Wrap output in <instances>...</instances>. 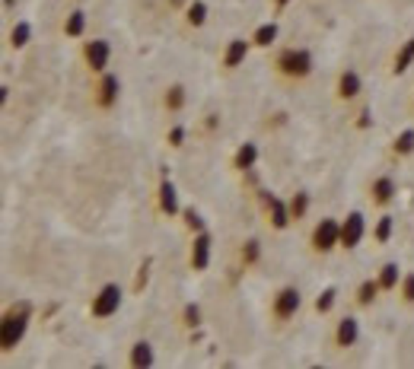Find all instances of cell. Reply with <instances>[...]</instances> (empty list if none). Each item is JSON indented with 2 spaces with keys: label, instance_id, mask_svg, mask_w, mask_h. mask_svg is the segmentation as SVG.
<instances>
[{
  "label": "cell",
  "instance_id": "6da1fadb",
  "mask_svg": "<svg viewBox=\"0 0 414 369\" xmlns=\"http://www.w3.org/2000/svg\"><path fill=\"white\" fill-rule=\"evenodd\" d=\"M312 71H316V58H312L309 48L281 45V48H274V54H271V73L287 86L306 83V80L312 77Z\"/></svg>",
  "mask_w": 414,
  "mask_h": 369
},
{
  "label": "cell",
  "instance_id": "7a4b0ae2",
  "mask_svg": "<svg viewBox=\"0 0 414 369\" xmlns=\"http://www.w3.org/2000/svg\"><path fill=\"white\" fill-rule=\"evenodd\" d=\"M303 312V290L296 284H281L274 293H271L268 303V325L271 331H284L300 318Z\"/></svg>",
  "mask_w": 414,
  "mask_h": 369
},
{
  "label": "cell",
  "instance_id": "3957f363",
  "mask_svg": "<svg viewBox=\"0 0 414 369\" xmlns=\"http://www.w3.org/2000/svg\"><path fill=\"white\" fill-rule=\"evenodd\" d=\"M341 245V217H322L309 227L306 249L312 258H328Z\"/></svg>",
  "mask_w": 414,
  "mask_h": 369
},
{
  "label": "cell",
  "instance_id": "277c9868",
  "mask_svg": "<svg viewBox=\"0 0 414 369\" xmlns=\"http://www.w3.org/2000/svg\"><path fill=\"white\" fill-rule=\"evenodd\" d=\"M29 322H32V309L26 303H16L4 312V318H0V347H4V353L16 350L23 344Z\"/></svg>",
  "mask_w": 414,
  "mask_h": 369
},
{
  "label": "cell",
  "instance_id": "5b68a950",
  "mask_svg": "<svg viewBox=\"0 0 414 369\" xmlns=\"http://www.w3.org/2000/svg\"><path fill=\"white\" fill-rule=\"evenodd\" d=\"M118 102H121V77H118V73L105 71V73H99V77H93V83H90V105H93V112L108 115V112H115V108H118Z\"/></svg>",
  "mask_w": 414,
  "mask_h": 369
},
{
  "label": "cell",
  "instance_id": "8992f818",
  "mask_svg": "<svg viewBox=\"0 0 414 369\" xmlns=\"http://www.w3.org/2000/svg\"><path fill=\"white\" fill-rule=\"evenodd\" d=\"M252 197H255V204H259V210H262L264 227H268L271 232H287L290 227H294L290 210H287V197H277L274 191H268V188H259Z\"/></svg>",
  "mask_w": 414,
  "mask_h": 369
},
{
  "label": "cell",
  "instance_id": "52a82bcc",
  "mask_svg": "<svg viewBox=\"0 0 414 369\" xmlns=\"http://www.w3.org/2000/svg\"><path fill=\"white\" fill-rule=\"evenodd\" d=\"M121 303H125V290H121V284L108 280V284H103L96 293H93L90 318H93V322H108L112 316H118V312H121Z\"/></svg>",
  "mask_w": 414,
  "mask_h": 369
},
{
  "label": "cell",
  "instance_id": "ba28073f",
  "mask_svg": "<svg viewBox=\"0 0 414 369\" xmlns=\"http://www.w3.org/2000/svg\"><path fill=\"white\" fill-rule=\"evenodd\" d=\"M80 64L90 77H99L112 67V45L108 38H83L80 42Z\"/></svg>",
  "mask_w": 414,
  "mask_h": 369
},
{
  "label": "cell",
  "instance_id": "9c48e42d",
  "mask_svg": "<svg viewBox=\"0 0 414 369\" xmlns=\"http://www.w3.org/2000/svg\"><path fill=\"white\" fill-rule=\"evenodd\" d=\"M357 341H361V318L354 316V312H344V316H338L335 322H331V331H328V347L338 353L351 350V347H357Z\"/></svg>",
  "mask_w": 414,
  "mask_h": 369
},
{
  "label": "cell",
  "instance_id": "30bf717a",
  "mask_svg": "<svg viewBox=\"0 0 414 369\" xmlns=\"http://www.w3.org/2000/svg\"><path fill=\"white\" fill-rule=\"evenodd\" d=\"M366 201L373 210H389L398 201V179L392 172H379L366 182Z\"/></svg>",
  "mask_w": 414,
  "mask_h": 369
},
{
  "label": "cell",
  "instance_id": "8fae6325",
  "mask_svg": "<svg viewBox=\"0 0 414 369\" xmlns=\"http://www.w3.org/2000/svg\"><path fill=\"white\" fill-rule=\"evenodd\" d=\"M370 236V223H366V214L363 210H348L341 217V245L338 251H357L363 245V239Z\"/></svg>",
  "mask_w": 414,
  "mask_h": 369
},
{
  "label": "cell",
  "instance_id": "7c38bea8",
  "mask_svg": "<svg viewBox=\"0 0 414 369\" xmlns=\"http://www.w3.org/2000/svg\"><path fill=\"white\" fill-rule=\"evenodd\" d=\"M210 258H214V232L201 229L188 236V271L192 274H207Z\"/></svg>",
  "mask_w": 414,
  "mask_h": 369
},
{
  "label": "cell",
  "instance_id": "4fadbf2b",
  "mask_svg": "<svg viewBox=\"0 0 414 369\" xmlns=\"http://www.w3.org/2000/svg\"><path fill=\"white\" fill-rule=\"evenodd\" d=\"M363 99V77L354 67H344L335 77V102L338 105H357Z\"/></svg>",
  "mask_w": 414,
  "mask_h": 369
},
{
  "label": "cell",
  "instance_id": "5bb4252c",
  "mask_svg": "<svg viewBox=\"0 0 414 369\" xmlns=\"http://www.w3.org/2000/svg\"><path fill=\"white\" fill-rule=\"evenodd\" d=\"M252 38H229L227 45H223L220 51V61H217V67H220L223 77H229V73H236L242 64H246V58L252 54Z\"/></svg>",
  "mask_w": 414,
  "mask_h": 369
},
{
  "label": "cell",
  "instance_id": "9a60e30c",
  "mask_svg": "<svg viewBox=\"0 0 414 369\" xmlns=\"http://www.w3.org/2000/svg\"><path fill=\"white\" fill-rule=\"evenodd\" d=\"M160 108L166 118H179L188 108V86L179 83V80H175V83H166L160 93Z\"/></svg>",
  "mask_w": 414,
  "mask_h": 369
},
{
  "label": "cell",
  "instance_id": "2e32d148",
  "mask_svg": "<svg viewBox=\"0 0 414 369\" xmlns=\"http://www.w3.org/2000/svg\"><path fill=\"white\" fill-rule=\"evenodd\" d=\"M259 160H262V150L255 140H242L239 147L233 150V156H229V172L233 175H246L252 172V169H259Z\"/></svg>",
  "mask_w": 414,
  "mask_h": 369
},
{
  "label": "cell",
  "instance_id": "e0dca14e",
  "mask_svg": "<svg viewBox=\"0 0 414 369\" xmlns=\"http://www.w3.org/2000/svg\"><path fill=\"white\" fill-rule=\"evenodd\" d=\"M156 214L166 217V220H175V217H182L179 191H175V184L169 182V179H162L160 188H156Z\"/></svg>",
  "mask_w": 414,
  "mask_h": 369
},
{
  "label": "cell",
  "instance_id": "ac0fdd59",
  "mask_svg": "<svg viewBox=\"0 0 414 369\" xmlns=\"http://www.w3.org/2000/svg\"><path fill=\"white\" fill-rule=\"evenodd\" d=\"M379 296H383V286H379L376 274H373V277H363L361 284L354 286L351 303H354V309H373V306L379 303Z\"/></svg>",
  "mask_w": 414,
  "mask_h": 369
},
{
  "label": "cell",
  "instance_id": "d6986e66",
  "mask_svg": "<svg viewBox=\"0 0 414 369\" xmlns=\"http://www.w3.org/2000/svg\"><path fill=\"white\" fill-rule=\"evenodd\" d=\"M262 258H264V245H262V239H255V236L242 239L239 249H236V261H239V271H242V274H246V271H255V268H259Z\"/></svg>",
  "mask_w": 414,
  "mask_h": 369
},
{
  "label": "cell",
  "instance_id": "ffe728a7",
  "mask_svg": "<svg viewBox=\"0 0 414 369\" xmlns=\"http://www.w3.org/2000/svg\"><path fill=\"white\" fill-rule=\"evenodd\" d=\"M153 363H156V353H153V344L147 338H138L128 347V366L131 369H147Z\"/></svg>",
  "mask_w": 414,
  "mask_h": 369
},
{
  "label": "cell",
  "instance_id": "44dd1931",
  "mask_svg": "<svg viewBox=\"0 0 414 369\" xmlns=\"http://www.w3.org/2000/svg\"><path fill=\"white\" fill-rule=\"evenodd\" d=\"M207 16H210V6L205 4V0H188L185 10H182V26L185 29H205L207 26Z\"/></svg>",
  "mask_w": 414,
  "mask_h": 369
},
{
  "label": "cell",
  "instance_id": "7402d4cb",
  "mask_svg": "<svg viewBox=\"0 0 414 369\" xmlns=\"http://www.w3.org/2000/svg\"><path fill=\"white\" fill-rule=\"evenodd\" d=\"M392 236H395V217H392L389 210H379V217L373 220V227H370L373 245H389Z\"/></svg>",
  "mask_w": 414,
  "mask_h": 369
},
{
  "label": "cell",
  "instance_id": "603a6c76",
  "mask_svg": "<svg viewBox=\"0 0 414 369\" xmlns=\"http://www.w3.org/2000/svg\"><path fill=\"white\" fill-rule=\"evenodd\" d=\"M414 67V36L411 38H405L402 45L395 48V54H392V67H389V73L392 77H405Z\"/></svg>",
  "mask_w": 414,
  "mask_h": 369
},
{
  "label": "cell",
  "instance_id": "cb8c5ba5",
  "mask_svg": "<svg viewBox=\"0 0 414 369\" xmlns=\"http://www.w3.org/2000/svg\"><path fill=\"white\" fill-rule=\"evenodd\" d=\"M408 156H414V128H402L389 143V160L405 162Z\"/></svg>",
  "mask_w": 414,
  "mask_h": 369
},
{
  "label": "cell",
  "instance_id": "d4e9b609",
  "mask_svg": "<svg viewBox=\"0 0 414 369\" xmlns=\"http://www.w3.org/2000/svg\"><path fill=\"white\" fill-rule=\"evenodd\" d=\"M249 38H252V45L259 48V51H271V48L277 45V38H281V26H277V19H268V23L255 26V32Z\"/></svg>",
  "mask_w": 414,
  "mask_h": 369
},
{
  "label": "cell",
  "instance_id": "484cf974",
  "mask_svg": "<svg viewBox=\"0 0 414 369\" xmlns=\"http://www.w3.org/2000/svg\"><path fill=\"white\" fill-rule=\"evenodd\" d=\"M61 36L71 38V42H77V38H86V10L73 6V10L64 16V23H61Z\"/></svg>",
  "mask_w": 414,
  "mask_h": 369
},
{
  "label": "cell",
  "instance_id": "4316f807",
  "mask_svg": "<svg viewBox=\"0 0 414 369\" xmlns=\"http://www.w3.org/2000/svg\"><path fill=\"white\" fill-rule=\"evenodd\" d=\"M309 207H312V194L309 191H294V194L287 197V210H290V220H294V227H300L303 220L309 217Z\"/></svg>",
  "mask_w": 414,
  "mask_h": 369
},
{
  "label": "cell",
  "instance_id": "83f0119b",
  "mask_svg": "<svg viewBox=\"0 0 414 369\" xmlns=\"http://www.w3.org/2000/svg\"><path fill=\"white\" fill-rule=\"evenodd\" d=\"M335 306H338V286L335 284L322 286V290L316 293V299H312V312H316L319 318H328L331 312H335Z\"/></svg>",
  "mask_w": 414,
  "mask_h": 369
},
{
  "label": "cell",
  "instance_id": "f1b7e54d",
  "mask_svg": "<svg viewBox=\"0 0 414 369\" xmlns=\"http://www.w3.org/2000/svg\"><path fill=\"white\" fill-rule=\"evenodd\" d=\"M402 274H405V271L398 268V261H383V264H379L376 280H379V286H383V293H395L398 284H402Z\"/></svg>",
  "mask_w": 414,
  "mask_h": 369
},
{
  "label": "cell",
  "instance_id": "f546056e",
  "mask_svg": "<svg viewBox=\"0 0 414 369\" xmlns=\"http://www.w3.org/2000/svg\"><path fill=\"white\" fill-rule=\"evenodd\" d=\"M175 322H179L182 331H195V328L205 325V309H201V303H185L179 309V316H175Z\"/></svg>",
  "mask_w": 414,
  "mask_h": 369
},
{
  "label": "cell",
  "instance_id": "4dcf8cb0",
  "mask_svg": "<svg viewBox=\"0 0 414 369\" xmlns=\"http://www.w3.org/2000/svg\"><path fill=\"white\" fill-rule=\"evenodd\" d=\"M32 42V26L26 23V19H16V23L10 26V32H6V48H13V51H23L26 45Z\"/></svg>",
  "mask_w": 414,
  "mask_h": 369
},
{
  "label": "cell",
  "instance_id": "1f68e13d",
  "mask_svg": "<svg viewBox=\"0 0 414 369\" xmlns=\"http://www.w3.org/2000/svg\"><path fill=\"white\" fill-rule=\"evenodd\" d=\"M182 227H185L188 236H195V232L207 229V223H205V217H201L198 207H182Z\"/></svg>",
  "mask_w": 414,
  "mask_h": 369
},
{
  "label": "cell",
  "instance_id": "d6a6232c",
  "mask_svg": "<svg viewBox=\"0 0 414 369\" xmlns=\"http://www.w3.org/2000/svg\"><path fill=\"white\" fill-rule=\"evenodd\" d=\"M395 293H398V303H402L405 309H414V271H405Z\"/></svg>",
  "mask_w": 414,
  "mask_h": 369
},
{
  "label": "cell",
  "instance_id": "836d02e7",
  "mask_svg": "<svg viewBox=\"0 0 414 369\" xmlns=\"http://www.w3.org/2000/svg\"><path fill=\"white\" fill-rule=\"evenodd\" d=\"M166 147H172V150H182L185 147V140H188V125H182V121H172L169 125V131H166Z\"/></svg>",
  "mask_w": 414,
  "mask_h": 369
},
{
  "label": "cell",
  "instance_id": "e575fe53",
  "mask_svg": "<svg viewBox=\"0 0 414 369\" xmlns=\"http://www.w3.org/2000/svg\"><path fill=\"white\" fill-rule=\"evenodd\" d=\"M220 125H223V118H220V112H207L205 118L198 121V131L205 134V137H214L217 131H220Z\"/></svg>",
  "mask_w": 414,
  "mask_h": 369
},
{
  "label": "cell",
  "instance_id": "d590c367",
  "mask_svg": "<svg viewBox=\"0 0 414 369\" xmlns=\"http://www.w3.org/2000/svg\"><path fill=\"white\" fill-rule=\"evenodd\" d=\"M351 125H354L357 131H370V128H373V105H370V102H363V99H361V108H357V118L351 121Z\"/></svg>",
  "mask_w": 414,
  "mask_h": 369
},
{
  "label": "cell",
  "instance_id": "8d00e7d4",
  "mask_svg": "<svg viewBox=\"0 0 414 369\" xmlns=\"http://www.w3.org/2000/svg\"><path fill=\"white\" fill-rule=\"evenodd\" d=\"M290 4H294V0H271V13H274V16H281Z\"/></svg>",
  "mask_w": 414,
  "mask_h": 369
},
{
  "label": "cell",
  "instance_id": "74e56055",
  "mask_svg": "<svg viewBox=\"0 0 414 369\" xmlns=\"http://www.w3.org/2000/svg\"><path fill=\"white\" fill-rule=\"evenodd\" d=\"M166 4L172 6V10H179V13H182V10H185V4H188V0H166Z\"/></svg>",
  "mask_w": 414,
  "mask_h": 369
},
{
  "label": "cell",
  "instance_id": "f35d334b",
  "mask_svg": "<svg viewBox=\"0 0 414 369\" xmlns=\"http://www.w3.org/2000/svg\"><path fill=\"white\" fill-rule=\"evenodd\" d=\"M6 99H10V86H0V105H6Z\"/></svg>",
  "mask_w": 414,
  "mask_h": 369
},
{
  "label": "cell",
  "instance_id": "ab89813d",
  "mask_svg": "<svg viewBox=\"0 0 414 369\" xmlns=\"http://www.w3.org/2000/svg\"><path fill=\"white\" fill-rule=\"evenodd\" d=\"M408 112L414 115V93H411V102H408Z\"/></svg>",
  "mask_w": 414,
  "mask_h": 369
}]
</instances>
